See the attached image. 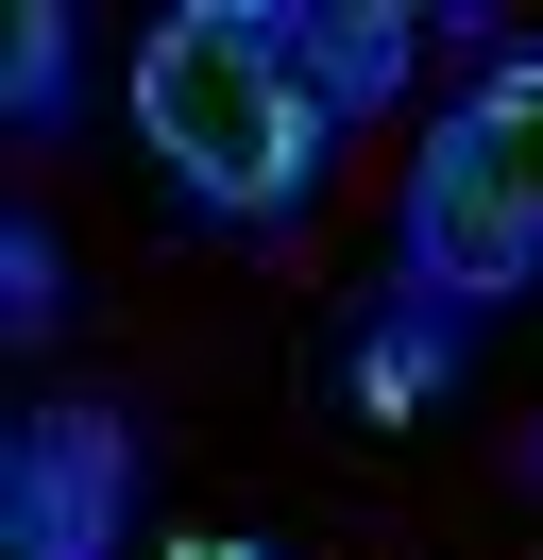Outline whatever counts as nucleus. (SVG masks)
Returning <instances> with one entry per match:
<instances>
[{"label":"nucleus","instance_id":"2","mask_svg":"<svg viewBox=\"0 0 543 560\" xmlns=\"http://www.w3.org/2000/svg\"><path fill=\"white\" fill-rule=\"evenodd\" d=\"M543 272V35H493V69L441 103V137L407 153V221H391V289L425 306H509Z\"/></svg>","mask_w":543,"mask_h":560},{"label":"nucleus","instance_id":"6","mask_svg":"<svg viewBox=\"0 0 543 560\" xmlns=\"http://www.w3.org/2000/svg\"><path fill=\"white\" fill-rule=\"evenodd\" d=\"M0 103H18V137H68V103H85V35H68V0H18V69H0Z\"/></svg>","mask_w":543,"mask_h":560},{"label":"nucleus","instance_id":"8","mask_svg":"<svg viewBox=\"0 0 543 560\" xmlns=\"http://www.w3.org/2000/svg\"><path fill=\"white\" fill-rule=\"evenodd\" d=\"M187 560H289V544H187Z\"/></svg>","mask_w":543,"mask_h":560},{"label":"nucleus","instance_id":"7","mask_svg":"<svg viewBox=\"0 0 543 560\" xmlns=\"http://www.w3.org/2000/svg\"><path fill=\"white\" fill-rule=\"evenodd\" d=\"M0 323H18V340H51V323H68V289H51V221H0Z\"/></svg>","mask_w":543,"mask_h":560},{"label":"nucleus","instance_id":"1","mask_svg":"<svg viewBox=\"0 0 543 560\" xmlns=\"http://www.w3.org/2000/svg\"><path fill=\"white\" fill-rule=\"evenodd\" d=\"M136 137L170 153L187 221H305L323 153H339V103L305 85L289 0H187V18L136 35Z\"/></svg>","mask_w":543,"mask_h":560},{"label":"nucleus","instance_id":"3","mask_svg":"<svg viewBox=\"0 0 543 560\" xmlns=\"http://www.w3.org/2000/svg\"><path fill=\"white\" fill-rule=\"evenodd\" d=\"M136 492H153V424L136 408H102V390L18 408V458H0V544L18 560H119Z\"/></svg>","mask_w":543,"mask_h":560},{"label":"nucleus","instance_id":"4","mask_svg":"<svg viewBox=\"0 0 543 560\" xmlns=\"http://www.w3.org/2000/svg\"><path fill=\"white\" fill-rule=\"evenodd\" d=\"M459 340H475L459 306H425V289H391V306L357 323V357H339V390H357L373 424H407V408H441V390H459Z\"/></svg>","mask_w":543,"mask_h":560},{"label":"nucleus","instance_id":"5","mask_svg":"<svg viewBox=\"0 0 543 560\" xmlns=\"http://www.w3.org/2000/svg\"><path fill=\"white\" fill-rule=\"evenodd\" d=\"M289 35H305V85L357 119V103H407V35L425 18H391V0H289Z\"/></svg>","mask_w":543,"mask_h":560},{"label":"nucleus","instance_id":"9","mask_svg":"<svg viewBox=\"0 0 543 560\" xmlns=\"http://www.w3.org/2000/svg\"><path fill=\"white\" fill-rule=\"evenodd\" d=\"M527 476H543V424H527Z\"/></svg>","mask_w":543,"mask_h":560}]
</instances>
